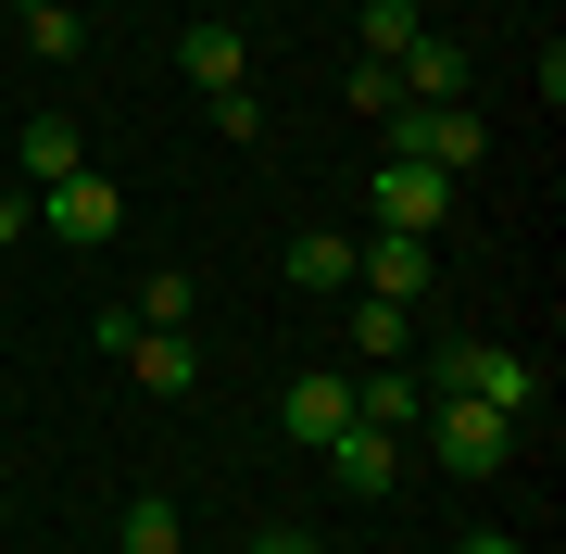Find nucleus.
I'll use <instances>...</instances> for the list:
<instances>
[{"instance_id": "f257e3e1", "label": "nucleus", "mask_w": 566, "mask_h": 554, "mask_svg": "<svg viewBox=\"0 0 566 554\" xmlns=\"http://www.w3.org/2000/svg\"><path fill=\"white\" fill-rule=\"evenodd\" d=\"M416 378H428V390H453V404L516 416V429H528V404H542V366H528V353H504V341H441Z\"/></svg>"}, {"instance_id": "f03ea898", "label": "nucleus", "mask_w": 566, "mask_h": 554, "mask_svg": "<svg viewBox=\"0 0 566 554\" xmlns=\"http://www.w3.org/2000/svg\"><path fill=\"white\" fill-rule=\"evenodd\" d=\"M378 126H390V165H441V177H465L491 151V126L465 114V102H390Z\"/></svg>"}, {"instance_id": "7ed1b4c3", "label": "nucleus", "mask_w": 566, "mask_h": 554, "mask_svg": "<svg viewBox=\"0 0 566 554\" xmlns=\"http://www.w3.org/2000/svg\"><path fill=\"white\" fill-rule=\"evenodd\" d=\"M416 441L441 453L453 479H491L516 453V416H491V404H453V390H428V416H416Z\"/></svg>"}, {"instance_id": "20e7f679", "label": "nucleus", "mask_w": 566, "mask_h": 554, "mask_svg": "<svg viewBox=\"0 0 566 554\" xmlns=\"http://www.w3.org/2000/svg\"><path fill=\"white\" fill-rule=\"evenodd\" d=\"M353 290H365V303H428V290H441V240L365 227V240H353Z\"/></svg>"}, {"instance_id": "39448f33", "label": "nucleus", "mask_w": 566, "mask_h": 554, "mask_svg": "<svg viewBox=\"0 0 566 554\" xmlns=\"http://www.w3.org/2000/svg\"><path fill=\"white\" fill-rule=\"evenodd\" d=\"M39 227H51V240H63V252H102V240H114V227H126V189L76 165V177H51V189H39Z\"/></svg>"}, {"instance_id": "423d86ee", "label": "nucleus", "mask_w": 566, "mask_h": 554, "mask_svg": "<svg viewBox=\"0 0 566 554\" xmlns=\"http://www.w3.org/2000/svg\"><path fill=\"white\" fill-rule=\"evenodd\" d=\"M102 353H126L139 366V390H202V353H189V328H139V315H102Z\"/></svg>"}, {"instance_id": "0eeeda50", "label": "nucleus", "mask_w": 566, "mask_h": 554, "mask_svg": "<svg viewBox=\"0 0 566 554\" xmlns=\"http://www.w3.org/2000/svg\"><path fill=\"white\" fill-rule=\"evenodd\" d=\"M365 202H378V227H403V240H441L453 177H441V165H390V151H378V189H365Z\"/></svg>"}, {"instance_id": "6e6552de", "label": "nucleus", "mask_w": 566, "mask_h": 554, "mask_svg": "<svg viewBox=\"0 0 566 554\" xmlns=\"http://www.w3.org/2000/svg\"><path fill=\"white\" fill-rule=\"evenodd\" d=\"M277 429L303 441V453H327V441L353 429V378H340V366H303V378L277 390Z\"/></svg>"}, {"instance_id": "1a4fd4ad", "label": "nucleus", "mask_w": 566, "mask_h": 554, "mask_svg": "<svg viewBox=\"0 0 566 554\" xmlns=\"http://www.w3.org/2000/svg\"><path fill=\"white\" fill-rule=\"evenodd\" d=\"M177 76L202 88V102H214V88H240V76H252V51H240V13H189V25H177Z\"/></svg>"}, {"instance_id": "9d476101", "label": "nucleus", "mask_w": 566, "mask_h": 554, "mask_svg": "<svg viewBox=\"0 0 566 554\" xmlns=\"http://www.w3.org/2000/svg\"><path fill=\"white\" fill-rule=\"evenodd\" d=\"M327 479H340V492H365V504L403 492V429H365V416H353V429L327 441Z\"/></svg>"}, {"instance_id": "9b49d317", "label": "nucleus", "mask_w": 566, "mask_h": 554, "mask_svg": "<svg viewBox=\"0 0 566 554\" xmlns=\"http://www.w3.org/2000/svg\"><path fill=\"white\" fill-rule=\"evenodd\" d=\"M465 76H479V63H465V39H441V25L390 63V88H403V102H465Z\"/></svg>"}, {"instance_id": "f8f14e48", "label": "nucleus", "mask_w": 566, "mask_h": 554, "mask_svg": "<svg viewBox=\"0 0 566 554\" xmlns=\"http://www.w3.org/2000/svg\"><path fill=\"white\" fill-rule=\"evenodd\" d=\"M353 416H365V429H403V441H416L428 378H416V366H365V378H353Z\"/></svg>"}, {"instance_id": "ddd939ff", "label": "nucleus", "mask_w": 566, "mask_h": 554, "mask_svg": "<svg viewBox=\"0 0 566 554\" xmlns=\"http://www.w3.org/2000/svg\"><path fill=\"white\" fill-rule=\"evenodd\" d=\"M13 151H25V189H51V177H76V165H88L76 114H25V139H13Z\"/></svg>"}, {"instance_id": "4468645a", "label": "nucleus", "mask_w": 566, "mask_h": 554, "mask_svg": "<svg viewBox=\"0 0 566 554\" xmlns=\"http://www.w3.org/2000/svg\"><path fill=\"white\" fill-rule=\"evenodd\" d=\"M353 353L365 366H416V303H365L353 290Z\"/></svg>"}, {"instance_id": "2eb2a0df", "label": "nucleus", "mask_w": 566, "mask_h": 554, "mask_svg": "<svg viewBox=\"0 0 566 554\" xmlns=\"http://www.w3.org/2000/svg\"><path fill=\"white\" fill-rule=\"evenodd\" d=\"M13 39L39 51V63H76L88 51V13H76V0H13Z\"/></svg>"}, {"instance_id": "dca6fc26", "label": "nucleus", "mask_w": 566, "mask_h": 554, "mask_svg": "<svg viewBox=\"0 0 566 554\" xmlns=\"http://www.w3.org/2000/svg\"><path fill=\"white\" fill-rule=\"evenodd\" d=\"M277 278H290V290H327V303H340V290H353V240H340V227H303Z\"/></svg>"}, {"instance_id": "f3484780", "label": "nucleus", "mask_w": 566, "mask_h": 554, "mask_svg": "<svg viewBox=\"0 0 566 554\" xmlns=\"http://www.w3.org/2000/svg\"><path fill=\"white\" fill-rule=\"evenodd\" d=\"M114 554H189V516L164 504V492H139V504L114 516Z\"/></svg>"}, {"instance_id": "a211bd4d", "label": "nucleus", "mask_w": 566, "mask_h": 554, "mask_svg": "<svg viewBox=\"0 0 566 554\" xmlns=\"http://www.w3.org/2000/svg\"><path fill=\"white\" fill-rule=\"evenodd\" d=\"M428 39V0H365V63H403Z\"/></svg>"}, {"instance_id": "6ab92c4d", "label": "nucleus", "mask_w": 566, "mask_h": 554, "mask_svg": "<svg viewBox=\"0 0 566 554\" xmlns=\"http://www.w3.org/2000/svg\"><path fill=\"white\" fill-rule=\"evenodd\" d=\"M126 315H139V328H189V315H202V278H139Z\"/></svg>"}, {"instance_id": "aec40b11", "label": "nucleus", "mask_w": 566, "mask_h": 554, "mask_svg": "<svg viewBox=\"0 0 566 554\" xmlns=\"http://www.w3.org/2000/svg\"><path fill=\"white\" fill-rule=\"evenodd\" d=\"M202 114H214V139H240V151L264 139V102H252V88H214V102H202Z\"/></svg>"}, {"instance_id": "412c9836", "label": "nucleus", "mask_w": 566, "mask_h": 554, "mask_svg": "<svg viewBox=\"0 0 566 554\" xmlns=\"http://www.w3.org/2000/svg\"><path fill=\"white\" fill-rule=\"evenodd\" d=\"M252 554H327V542L303 530V516H277V530H252Z\"/></svg>"}, {"instance_id": "4be33fe9", "label": "nucleus", "mask_w": 566, "mask_h": 554, "mask_svg": "<svg viewBox=\"0 0 566 554\" xmlns=\"http://www.w3.org/2000/svg\"><path fill=\"white\" fill-rule=\"evenodd\" d=\"M25 227H39V189H0V252H13Z\"/></svg>"}, {"instance_id": "5701e85b", "label": "nucleus", "mask_w": 566, "mask_h": 554, "mask_svg": "<svg viewBox=\"0 0 566 554\" xmlns=\"http://www.w3.org/2000/svg\"><path fill=\"white\" fill-rule=\"evenodd\" d=\"M453 554H516V542H504V530H465V542H453Z\"/></svg>"}]
</instances>
